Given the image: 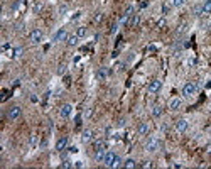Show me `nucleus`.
<instances>
[{"label":"nucleus","mask_w":211,"mask_h":169,"mask_svg":"<svg viewBox=\"0 0 211 169\" xmlns=\"http://www.w3.org/2000/svg\"><path fill=\"white\" fill-rule=\"evenodd\" d=\"M198 92V84L194 83V81H188V83L182 86V95L186 96V98H191L193 95H196Z\"/></svg>","instance_id":"f257e3e1"},{"label":"nucleus","mask_w":211,"mask_h":169,"mask_svg":"<svg viewBox=\"0 0 211 169\" xmlns=\"http://www.w3.org/2000/svg\"><path fill=\"white\" fill-rule=\"evenodd\" d=\"M20 113H22V108L19 107V105H12L7 110V118L9 120H17V118L20 117Z\"/></svg>","instance_id":"f03ea898"},{"label":"nucleus","mask_w":211,"mask_h":169,"mask_svg":"<svg viewBox=\"0 0 211 169\" xmlns=\"http://www.w3.org/2000/svg\"><path fill=\"white\" fill-rule=\"evenodd\" d=\"M42 37H44V34L41 29H34V31H30V34H29V41L32 44H39L41 41H42Z\"/></svg>","instance_id":"7ed1b4c3"},{"label":"nucleus","mask_w":211,"mask_h":169,"mask_svg":"<svg viewBox=\"0 0 211 169\" xmlns=\"http://www.w3.org/2000/svg\"><path fill=\"white\" fill-rule=\"evenodd\" d=\"M115 161H116V154L112 151H106L105 152V159H103V164L106 166V167H113L115 166Z\"/></svg>","instance_id":"20e7f679"},{"label":"nucleus","mask_w":211,"mask_h":169,"mask_svg":"<svg viewBox=\"0 0 211 169\" xmlns=\"http://www.w3.org/2000/svg\"><path fill=\"white\" fill-rule=\"evenodd\" d=\"M159 146H160L159 140L154 139V137H150V139L145 142V151H147V152H156L157 149H159Z\"/></svg>","instance_id":"39448f33"},{"label":"nucleus","mask_w":211,"mask_h":169,"mask_svg":"<svg viewBox=\"0 0 211 169\" xmlns=\"http://www.w3.org/2000/svg\"><path fill=\"white\" fill-rule=\"evenodd\" d=\"M160 88H162V81H160V80H152L149 84H147V90H149V93H157Z\"/></svg>","instance_id":"423d86ee"},{"label":"nucleus","mask_w":211,"mask_h":169,"mask_svg":"<svg viewBox=\"0 0 211 169\" xmlns=\"http://www.w3.org/2000/svg\"><path fill=\"white\" fill-rule=\"evenodd\" d=\"M174 129L177 130V132H186V130H188V120H186V118H179V120H176Z\"/></svg>","instance_id":"0eeeda50"},{"label":"nucleus","mask_w":211,"mask_h":169,"mask_svg":"<svg viewBox=\"0 0 211 169\" xmlns=\"http://www.w3.org/2000/svg\"><path fill=\"white\" fill-rule=\"evenodd\" d=\"M71 112H73V107H71L69 103H64V105L59 108V115H61L63 118H68L69 115H71Z\"/></svg>","instance_id":"6e6552de"},{"label":"nucleus","mask_w":211,"mask_h":169,"mask_svg":"<svg viewBox=\"0 0 211 169\" xmlns=\"http://www.w3.org/2000/svg\"><path fill=\"white\" fill-rule=\"evenodd\" d=\"M64 39H68V31L66 29H59L58 32L52 36V41H54V42H59V41H64Z\"/></svg>","instance_id":"1a4fd4ad"},{"label":"nucleus","mask_w":211,"mask_h":169,"mask_svg":"<svg viewBox=\"0 0 211 169\" xmlns=\"http://www.w3.org/2000/svg\"><path fill=\"white\" fill-rule=\"evenodd\" d=\"M181 107H182V100L181 98H171L169 100V108H171L172 112L179 110Z\"/></svg>","instance_id":"9d476101"},{"label":"nucleus","mask_w":211,"mask_h":169,"mask_svg":"<svg viewBox=\"0 0 211 169\" xmlns=\"http://www.w3.org/2000/svg\"><path fill=\"white\" fill-rule=\"evenodd\" d=\"M106 142L105 140H95V144H93V149H95V152H106Z\"/></svg>","instance_id":"9b49d317"},{"label":"nucleus","mask_w":211,"mask_h":169,"mask_svg":"<svg viewBox=\"0 0 211 169\" xmlns=\"http://www.w3.org/2000/svg\"><path fill=\"white\" fill-rule=\"evenodd\" d=\"M66 146H68V137H61V139H58V142H56V151L58 152L64 151Z\"/></svg>","instance_id":"f8f14e48"},{"label":"nucleus","mask_w":211,"mask_h":169,"mask_svg":"<svg viewBox=\"0 0 211 169\" xmlns=\"http://www.w3.org/2000/svg\"><path fill=\"white\" fill-rule=\"evenodd\" d=\"M106 76H108V70H106L105 66L98 68V71H96V80L103 81V80H106Z\"/></svg>","instance_id":"ddd939ff"},{"label":"nucleus","mask_w":211,"mask_h":169,"mask_svg":"<svg viewBox=\"0 0 211 169\" xmlns=\"http://www.w3.org/2000/svg\"><path fill=\"white\" fill-rule=\"evenodd\" d=\"M66 42H68L69 48H74V46H78V42H80V37H78L76 34H71V36H68Z\"/></svg>","instance_id":"4468645a"},{"label":"nucleus","mask_w":211,"mask_h":169,"mask_svg":"<svg viewBox=\"0 0 211 169\" xmlns=\"http://www.w3.org/2000/svg\"><path fill=\"white\" fill-rule=\"evenodd\" d=\"M137 132H138V135H147V134H149V124H145V122L138 124Z\"/></svg>","instance_id":"2eb2a0df"},{"label":"nucleus","mask_w":211,"mask_h":169,"mask_svg":"<svg viewBox=\"0 0 211 169\" xmlns=\"http://www.w3.org/2000/svg\"><path fill=\"white\" fill-rule=\"evenodd\" d=\"M91 139H93V130L86 129L83 134H81V140H83V142H90Z\"/></svg>","instance_id":"dca6fc26"},{"label":"nucleus","mask_w":211,"mask_h":169,"mask_svg":"<svg viewBox=\"0 0 211 169\" xmlns=\"http://www.w3.org/2000/svg\"><path fill=\"white\" fill-rule=\"evenodd\" d=\"M162 107H160V105H154L152 107V117H156V118H159L160 115H162Z\"/></svg>","instance_id":"f3484780"},{"label":"nucleus","mask_w":211,"mask_h":169,"mask_svg":"<svg viewBox=\"0 0 211 169\" xmlns=\"http://www.w3.org/2000/svg\"><path fill=\"white\" fill-rule=\"evenodd\" d=\"M201 10H203V14H209L211 12V0H204L203 5H201Z\"/></svg>","instance_id":"a211bd4d"},{"label":"nucleus","mask_w":211,"mask_h":169,"mask_svg":"<svg viewBox=\"0 0 211 169\" xmlns=\"http://www.w3.org/2000/svg\"><path fill=\"white\" fill-rule=\"evenodd\" d=\"M138 22H140V17H138V14H134V15L130 17V20H128V26H130V27H135Z\"/></svg>","instance_id":"6ab92c4d"},{"label":"nucleus","mask_w":211,"mask_h":169,"mask_svg":"<svg viewBox=\"0 0 211 169\" xmlns=\"http://www.w3.org/2000/svg\"><path fill=\"white\" fill-rule=\"evenodd\" d=\"M123 167L134 169V167H137V162H135L134 159H125V161H123Z\"/></svg>","instance_id":"aec40b11"},{"label":"nucleus","mask_w":211,"mask_h":169,"mask_svg":"<svg viewBox=\"0 0 211 169\" xmlns=\"http://www.w3.org/2000/svg\"><path fill=\"white\" fill-rule=\"evenodd\" d=\"M37 146V134H30L29 137V149H34Z\"/></svg>","instance_id":"412c9836"},{"label":"nucleus","mask_w":211,"mask_h":169,"mask_svg":"<svg viewBox=\"0 0 211 169\" xmlns=\"http://www.w3.org/2000/svg\"><path fill=\"white\" fill-rule=\"evenodd\" d=\"M86 34H88V29H86L84 26H80V27L76 29V36L80 37V39H81V37H84Z\"/></svg>","instance_id":"4be33fe9"},{"label":"nucleus","mask_w":211,"mask_h":169,"mask_svg":"<svg viewBox=\"0 0 211 169\" xmlns=\"http://www.w3.org/2000/svg\"><path fill=\"white\" fill-rule=\"evenodd\" d=\"M42 9H44V4L41 2V0H36V2H34V12H36V14H39Z\"/></svg>","instance_id":"5701e85b"},{"label":"nucleus","mask_w":211,"mask_h":169,"mask_svg":"<svg viewBox=\"0 0 211 169\" xmlns=\"http://www.w3.org/2000/svg\"><path fill=\"white\" fill-rule=\"evenodd\" d=\"M66 71H68V66H66V64H59V68H58V74H59V76H64Z\"/></svg>","instance_id":"b1692460"},{"label":"nucleus","mask_w":211,"mask_h":169,"mask_svg":"<svg viewBox=\"0 0 211 169\" xmlns=\"http://www.w3.org/2000/svg\"><path fill=\"white\" fill-rule=\"evenodd\" d=\"M102 20H103V14H102V12H96L95 17H93V22H95V24H100Z\"/></svg>","instance_id":"393cba45"},{"label":"nucleus","mask_w":211,"mask_h":169,"mask_svg":"<svg viewBox=\"0 0 211 169\" xmlns=\"http://www.w3.org/2000/svg\"><path fill=\"white\" fill-rule=\"evenodd\" d=\"M59 167L69 169V167H74V164H73V162H69V161H64V162H61V164H59Z\"/></svg>","instance_id":"a878e982"},{"label":"nucleus","mask_w":211,"mask_h":169,"mask_svg":"<svg viewBox=\"0 0 211 169\" xmlns=\"http://www.w3.org/2000/svg\"><path fill=\"white\" fill-rule=\"evenodd\" d=\"M171 4H172V7H182L186 4V0H172Z\"/></svg>","instance_id":"bb28decb"},{"label":"nucleus","mask_w":211,"mask_h":169,"mask_svg":"<svg viewBox=\"0 0 211 169\" xmlns=\"http://www.w3.org/2000/svg\"><path fill=\"white\" fill-rule=\"evenodd\" d=\"M20 52H22V48H14L12 49V58H19Z\"/></svg>","instance_id":"cd10ccee"},{"label":"nucleus","mask_w":211,"mask_h":169,"mask_svg":"<svg viewBox=\"0 0 211 169\" xmlns=\"http://www.w3.org/2000/svg\"><path fill=\"white\" fill-rule=\"evenodd\" d=\"M171 7H172V4H164V5H162V14H164V15H166V14H169Z\"/></svg>","instance_id":"c85d7f7f"},{"label":"nucleus","mask_w":211,"mask_h":169,"mask_svg":"<svg viewBox=\"0 0 211 169\" xmlns=\"http://www.w3.org/2000/svg\"><path fill=\"white\" fill-rule=\"evenodd\" d=\"M95 159L100 162H103V159H105V152H95Z\"/></svg>","instance_id":"c756f323"},{"label":"nucleus","mask_w":211,"mask_h":169,"mask_svg":"<svg viewBox=\"0 0 211 169\" xmlns=\"http://www.w3.org/2000/svg\"><path fill=\"white\" fill-rule=\"evenodd\" d=\"M186 29H188V24H181V27L177 29V34H182V32H186Z\"/></svg>","instance_id":"7c9ffc66"},{"label":"nucleus","mask_w":211,"mask_h":169,"mask_svg":"<svg viewBox=\"0 0 211 169\" xmlns=\"http://www.w3.org/2000/svg\"><path fill=\"white\" fill-rule=\"evenodd\" d=\"M91 113H93V108H86V112H84V118H90Z\"/></svg>","instance_id":"2f4dec72"},{"label":"nucleus","mask_w":211,"mask_h":169,"mask_svg":"<svg viewBox=\"0 0 211 169\" xmlns=\"http://www.w3.org/2000/svg\"><path fill=\"white\" fill-rule=\"evenodd\" d=\"M118 26H120V24H113V27H112V31H110V32H112V34H115L116 31H118Z\"/></svg>","instance_id":"473e14b6"},{"label":"nucleus","mask_w":211,"mask_h":169,"mask_svg":"<svg viewBox=\"0 0 211 169\" xmlns=\"http://www.w3.org/2000/svg\"><path fill=\"white\" fill-rule=\"evenodd\" d=\"M116 125H118V127H123V125H125V118H120V120L116 122Z\"/></svg>","instance_id":"72a5a7b5"},{"label":"nucleus","mask_w":211,"mask_h":169,"mask_svg":"<svg viewBox=\"0 0 211 169\" xmlns=\"http://www.w3.org/2000/svg\"><path fill=\"white\" fill-rule=\"evenodd\" d=\"M66 10H68V7H66V5H63V7L59 9V14H61V15H64V12H66Z\"/></svg>","instance_id":"f704fd0d"},{"label":"nucleus","mask_w":211,"mask_h":169,"mask_svg":"<svg viewBox=\"0 0 211 169\" xmlns=\"http://www.w3.org/2000/svg\"><path fill=\"white\" fill-rule=\"evenodd\" d=\"M157 26H159V27H164V26H166V20H164V19H160L159 22H157Z\"/></svg>","instance_id":"c9c22d12"},{"label":"nucleus","mask_w":211,"mask_h":169,"mask_svg":"<svg viewBox=\"0 0 211 169\" xmlns=\"http://www.w3.org/2000/svg\"><path fill=\"white\" fill-rule=\"evenodd\" d=\"M83 162H81V161H78V162H74V167H83Z\"/></svg>","instance_id":"e433bc0d"},{"label":"nucleus","mask_w":211,"mask_h":169,"mask_svg":"<svg viewBox=\"0 0 211 169\" xmlns=\"http://www.w3.org/2000/svg\"><path fill=\"white\" fill-rule=\"evenodd\" d=\"M9 48H10V44H4V46H2V51H7Z\"/></svg>","instance_id":"4c0bfd02"}]
</instances>
